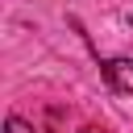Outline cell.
<instances>
[{
    "label": "cell",
    "mask_w": 133,
    "mask_h": 133,
    "mask_svg": "<svg viewBox=\"0 0 133 133\" xmlns=\"http://www.w3.org/2000/svg\"><path fill=\"white\" fill-rule=\"evenodd\" d=\"M4 133H33V125L21 121V116H8V121H4Z\"/></svg>",
    "instance_id": "2"
},
{
    "label": "cell",
    "mask_w": 133,
    "mask_h": 133,
    "mask_svg": "<svg viewBox=\"0 0 133 133\" xmlns=\"http://www.w3.org/2000/svg\"><path fill=\"white\" fill-rule=\"evenodd\" d=\"M79 133H100V129H79Z\"/></svg>",
    "instance_id": "4"
},
{
    "label": "cell",
    "mask_w": 133,
    "mask_h": 133,
    "mask_svg": "<svg viewBox=\"0 0 133 133\" xmlns=\"http://www.w3.org/2000/svg\"><path fill=\"white\" fill-rule=\"evenodd\" d=\"M125 25H129V29H133V12H129V17H125Z\"/></svg>",
    "instance_id": "3"
},
{
    "label": "cell",
    "mask_w": 133,
    "mask_h": 133,
    "mask_svg": "<svg viewBox=\"0 0 133 133\" xmlns=\"http://www.w3.org/2000/svg\"><path fill=\"white\" fill-rule=\"evenodd\" d=\"M100 71L112 91H133V58H108Z\"/></svg>",
    "instance_id": "1"
}]
</instances>
